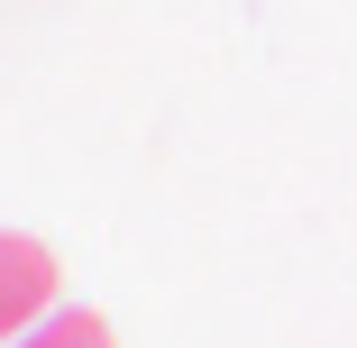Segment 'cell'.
<instances>
[{"label":"cell","instance_id":"cell-1","mask_svg":"<svg viewBox=\"0 0 357 348\" xmlns=\"http://www.w3.org/2000/svg\"><path fill=\"white\" fill-rule=\"evenodd\" d=\"M55 294H64L55 248H46V239H28V229H0V348L28 339L46 312H64Z\"/></svg>","mask_w":357,"mask_h":348},{"label":"cell","instance_id":"cell-2","mask_svg":"<svg viewBox=\"0 0 357 348\" xmlns=\"http://www.w3.org/2000/svg\"><path fill=\"white\" fill-rule=\"evenodd\" d=\"M10 348H119L110 339V321L101 312H83V303H64V312H46L28 339H10Z\"/></svg>","mask_w":357,"mask_h":348}]
</instances>
